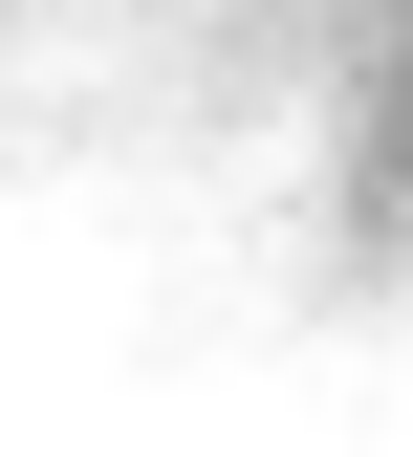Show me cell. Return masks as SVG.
Wrapping results in <instances>:
<instances>
[{
  "label": "cell",
  "instance_id": "cell-1",
  "mask_svg": "<svg viewBox=\"0 0 413 457\" xmlns=\"http://www.w3.org/2000/svg\"><path fill=\"white\" fill-rule=\"evenodd\" d=\"M305 44L326 0H0V153L44 109H87V131H196L261 175L305 109Z\"/></svg>",
  "mask_w": 413,
  "mask_h": 457
},
{
  "label": "cell",
  "instance_id": "cell-2",
  "mask_svg": "<svg viewBox=\"0 0 413 457\" xmlns=\"http://www.w3.org/2000/svg\"><path fill=\"white\" fill-rule=\"evenodd\" d=\"M261 196H283V240H305L326 283H392L413 262V0H326Z\"/></svg>",
  "mask_w": 413,
  "mask_h": 457
}]
</instances>
